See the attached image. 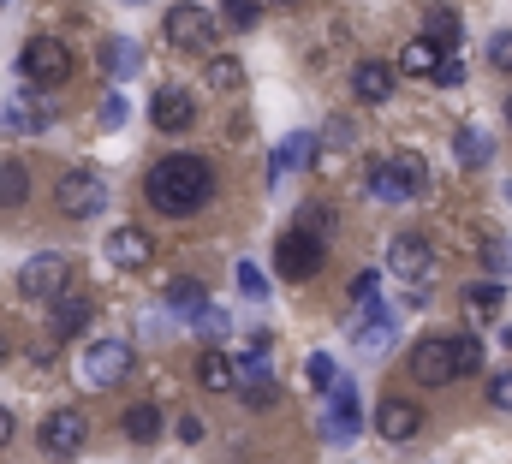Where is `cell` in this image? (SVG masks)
I'll use <instances>...</instances> for the list:
<instances>
[{"label":"cell","mask_w":512,"mask_h":464,"mask_svg":"<svg viewBox=\"0 0 512 464\" xmlns=\"http://www.w3.org/2000/svg\"><path fill=\"white\" fill-rule=\"evenodd\" d=\"M143 197H149V209L167 215V221L203 215V209L215 203V167H209L203 155H191V149L161 155V161L149 167V179H143Z\"/></svg>","instance_id":"1"},{"label":"cell","mask_w":512,"mask_h":464,"mask_svg":"<svg viewBox=\"0 0 512 464\" xmlns=\"http://www.w3.org/2000/svg\"><path fill=\"white\" fill-rule=\"evenodd\" d=\"M364 185H370L376 203L405 209V203H423V191H429V167H423V155L399 149V155H382V161L364 167Z\"/></svg>","instance_id":"2"},{"label":"cell","mask_w":512,"mask_h":464,"mask_svg":"<svg viewBox=\"0 0 512 464\" xmlns=\"http://www.w3.org/2000/svg\"><path fill=\"white\" fill-rule=\"evenodd\" d=\"M161 30H167V42H173L179 54H215V42H221V18H215L209 6H197V0L167 6V12H161Z\"/></svg>","instance_id":"3"},{"label":"cell","mask_w":512,"mask_h":464,"mask_svg":"<svg viewBox=\"0 0 512 464\" xmlns=\"http://www.w3.org/2000/svg\"><path fill=\"white\" fill-rule=\"evenodd\" d=\"M18 78L36 84V90H60L72 78V48L60 36H30L24 54H18Z\"/></svg>","instance_id":"4"},{"label":"cell","mask_w":512,"mask_h":464,"mask_svg":"<svg viewBox=\"0 0 512 464\" xmlns=\"http://www.w3.org/2000/svg\"><path fill=\"white\" fill-rule=\"evenodd\" d=\"M274 268H280V280H292V286L316 280V274L328 268V238H310V232L286 227L280 244H274Z\"/></svg>","instance_id":"5"},{"label":"cell","mask_w":512,"mask_h":464,"mask_svg":"<svg viewBox=\"0 0 512 464\" xmlns=\"http://www.w3.org/2000/svg\"><path fill=\"white\" fill-rule=\"evenodd\" d=\"M54 203H60V215H66V221H90V215H102V209H108V179H102V173H90V167H72V173H60Z\"/></svg>","instance_id":"6"},{"label":"cell","mask_w":512,"mask_h":464,"mask_svg":"<svg viewBox=\"0 0 512 464\" xmlns=\"http://www.w3.org/2000/svg\"><path fill=\"white\" fill-rule=\"evenodd\" d=\"M435 262H441V256H435V244H429L423 232H399V238L387 244V274L405 280L411 292H423V286L435 280Z\"/></svg>","instance_id":"7"},{"label":"cell","mask_w":512,"mask_h":464,"mask_svg":"<svg viewBox=\"0 0 512 464\" xmlns=\"http://www.w3.org/2000/svg\"><path fill=\"white\" fill-rule=\"evenodd\" d=\"M18 292L36 298V304H54L60 292H72V262L60 250H36L24 268H18Z\"/></svg>","instance_id":"8"},{"label":"cell","mask_w":512,"mask_h":464,"mask_svg":"<svg viewBox=\"0 0 512 464\" xmlns=\"http://www.w3.org/2000/svg\"><path fill=\"white\" fill-rule=\"evenodd\" d=\"M36 441H42V453H48V459H78V453H84V441H90V417H84L78 405H60V411H48V417H42Z\"/></svg>","instance_id":"9"},{"label":"cell","mask_w":512,"mask_h":464,"mask_svg":"<svg viewBox=\"0 0 512 464\" xmlns=\"http://www.w3.org/2000/svg\"><path fill=\"white\" fill-rule=\"evenodd\" d=\"M126 375H131L126 340H90V346H84V381H90V387H120Z\"/></svg>","instance_id":"10"},{"label":"cell","mask_w":512,"mask_h":464,"mask_svg":"<svg viewBox=\"0 0 512 464\" xmlns=\"http://www.w3.org/2000/svg\"><path fill=\"white\" fill-rule=\"evenodd\" d=\"M411 375H417L423 387H447V381H459V369H453V334H429V340H417V346H411Z\"/></svg>","instance_id":"11"},{"label":"cell","mask_w":512,"mask_h":464,"mask_svg":"<svg viewBox=\"0 0 512 464\" xmlns=\"http://www.w3.org/2000/svg\"><path fill=\"white\" fill-rule=\"evenodd\" d=\"M358 429H364V411H358V387H352V381H334V393H328V417H322V435H328L334 447H346Z\"/></svg>","instance_id":"12"},{"label":"cell","mask_w":512,"mask_h":464,"mask_svg":"<svg viewBox=\"0 0 512 464\" xmlns=\"http://www.w3.org/2000/svg\"><path fill=\"white\" fill-rule=\"evenodd\" d=\"M376 435H382L387 447H411L423 435V411L411 399H382L376 405Z\"/></svg>","instance_id":"13"},{"label":"cell","mask_w":512,"mask_h":464,"mask_svg":"<svg viewBox=\"0 0 512 464\" xmlns=\"http://www.w3.org/2000/svg\"><path fill=\"white\" fill-rule=\"evenodd\" d=\"M149 125L167 131V137H179V131L197 125V102H191L185 90H155V102H149Z\"/></svg>","instance_id":"14"},{"label":"cell","mask_w":512,"mask_h":464,"mask_svg":"<svg viewBox=\"0 0 512 464\" xmlns=\"http://www.w3.org/2000/svg\"><path fill=\"white\" fill-rule=\"evenodd\" d=\"M102 250H108V262H114V268H149V256H155V238H149L143 227H114Z\"/></svg>","instance_id":"15"},{"label":"cell","mask_w":512,"mask_h":464,"mask_svg":"<svg viewBox=\"0 0 512 464\" xmlns=\"http://www.w3.org/2000/svg\"><path fill=\"white\" fill-rule=\"evenodd\" d=\"M501 304H507V292H501V280H477V286H465V292H459V310H465V322H471V334H477L483 322H495V316H501Z\"/></svg>","instance_id":"16"},{"label":"cell","mask_w":512,"mask_h":464,"mask_svg":"<svg viewBox=\"0 0 512 464\" xmlns=\"http://www.w3.org/2000/svg\"><path fill=\"white\" fill-rule=\"evenodd\" d=\"M352 96H358L364 108H382L387 96H393V66H387V60H358V66H352Z\"/></svg>","instance_id":"17"},{"label":"cell","mask_w":512,"mask_h":464,"mask_svg":"<svg viewBox=\"0 0 512 464\" xmlns=\"http://www.w3.org/2000/svg\"><path fill=\"white\" fill-rule=\"evenodd\" d=\"M441 60H447V54H441L435 42L411 36V42L399 48V66H393V78H435V72H441Z\"/></svg>","instance_id":"18"},{"label":"cell","mask_w":512,"mask_h":464,"mask_svg":"<svg viewBox=\"0 0 512 464\" xmlns=\"http://www.w3.org/2000/svg\"><path fill=\"white\" fill-rule=\"evenodd\" d=\"M0 125H6V131H24V137H30V131H48V125H54V108H48L42 96H12V108L0 114Z\"/></svg>","instance_id":"19"},{"label":"cell","mask_w":512,"mask_h":464,"mask_svg":"<svg viewBox=\"0 0 512 464\" xmlns=\"http://www.w3.org/2000/svg\"><path fill=\"white\" fill-rule=\"evenodd\" d=\"M90 310H96V304H90L84 292H60V298H54V334H60V340L84 334V328H90Z\"/></svg>","instance_id":"20"},{"label":"cell","mask_w":512,"mask_h":464,"mask_svg":"<svg viewBox=\"0 0 512 464\" xmlns=\"http://www.w3.org/2000/svg\"><path fill=\"white\" fill-rule=\"evenodd\" d=\"M197 381H203L209 393H233V351L209 346L203 357H197Z\"/></svg>","instance_id":"21"},{"label":"cell","mask_w":512,"mask_h":464,"mask_svg":"<svg viewBox=\"0 0 512 464\" xmlns=\"http://www.w3.org/2000/svg\"><path fill=\"white\" fill-rule=\"evenodd\" d=\"M120 429H126L131 447H149V441H161V411L143 399V405H131L126 417H120Z\"/></svg>","instance_id":"22"},{"label":"cell","mask_w":512,"mask_h":464,"mask_svg":"<svg viewBox=\"0 0 512 464\" xmlns=\"http://www.w3.org/2000/svg\"><path fill=\"white\" fill-rule=\"evenodd\" d=\"M167 310L197 322V316L209 310V286H203V280H173V286H167Z\"/></svg>","instance_id":"23"},{"label":"cell","mask_w":512,"mask_h":464,"mask_svg":"<svg viewBox=\"0 0 512 464\" xmlns=\"http://www.w3.org/2000/svg\"><path fill=\"white\" fill-rule=\"evenodd\" d=\"M102 66H108V78H131V72L143 66V48H137L131 36H108V42H102Z\"/></svg>","instance_id":"24"},{"label":"cell","mask_w":512,"mask_h":464,"mask_svg":"<svg viewBox=\"0 0 512 464\" xmlns=\"http://www.w3.org/2000/svg\"><path fill=\"white\" fill-rule=\"evenodd\" d=\"M423 42H435V48L447 54V48L459 42V12H453V6H429V12H423Z\"/></svg>","instance_id":"25"},{"label":"cell","mask_w":512,"mask_h":464,"mask_svg":"<svg viewBox=\"0 0 512 464\" xmlns=\"http://www.w3.org/2000/svg\"><path fill=\"white\" fill-rule=\"evenodd\" d=\"M316 161V137L310 131H292L280 149H274V173H292V167H310Z\"/></svg>","instance_id":"26"},{"label":"cell","mask_w":512,"mask_h":464,"mask_svg":"<svg viewBox=\"0 0 512 464\" xmlns=\"http://www.w3.org/2000/svg\"><path fill=\"white\" fill-rule=\"evenodd\" d=\"M30 197V173L24 161H0V209H18Z\"/></svg>","instance_id":"27"},{"label":"cell","mask_w":512,"mask_h":464,"mask_svg":"<svg viewBox=\"0 0 512 464\" xmlns=\"http://www.w3.org/2000/svg\"><path fill=\"white\" fill-rule=\"evenodd\" d=\"M387 346H393V322H387V316L358 322V351H364V357H382Z\"/></svg>","instance_id":"28"},{"label":"cell","mask_w":512,"mask_h":464,"mask_svg":"<svg viewBox=\"0 0 512 464\" xmlns=\"http://www.w3.org/2000/svg\"><path fill=\"white\" fill-rule=\"evenodd\" d=\"M239 84H245V66H239L233 54H209V90L227 96V90H239Z\"/></svg>","instance_id":"29"},{"label":"cell","mask_w":512,"mask_h":464,"mask_svg":"<svg viewBox=\"0 0 512 464\" xmlns=\"http://www.w3.org/2000/svg\"><path fill=\"white\" fill-rule=\"evenodd\" d=\"M453 155H459L465 173H471V167H489V137H483V131H459V137H453Z\"/></svg>","instance_id":"30"},{"label":"cell","mask_w":512,"mask_h":464,"mask_svg":"<svg viewBox=\"0 0 512 464\" xmlns=\"http://www.w3.org/2000/svg\"><path fill=\"white\" fill-rule=\"evenodd\" d=\"M453 369L459 375H477L483 369V340L477 334H453Z\"/></svg>","instance_id":"31"},{"label":"cell","mask_w":512,"mask_h":464,"mask_svg":"<svg viewBox=\"0 0 512 464\" xmlns=\"http://www.w3.org/2000/svg\"><path fill=\"white\" fill-rule=\"evenodd\" d=\"M292 227H298V232H310V238H328V232H334V209H328V203H304Z\"/></svg>","instance_id":"32"},{"label":"cell","mask_w":512,"mask_h":464,"mask_svg":"<svg viewBox=\"0 0 512 464\" xmlns=\"http://www.w3.org/2000/svg\"><path fill=\"white\" fill-rule=\"evenodd\" d=\"M239 399H245L251 411H268V405H280V375H274V381H256V387H245Z\"/></svg>","instance_id":"33"},{"label":"cell","mask_w":512,"mask_h":464,"mask_svg":"<svg viewBox=\"0 0 512 464\" xmlns=\"http://www.w3.org/2000/svg\"><path fill=\"white\" fill-rule=\"evenodd\" d=\"M304 375H310V387H316V393H328V387H334V381H340V369H334V363H328V357H322V351H316V357H310V363H304Z\"/></svg>","instance_id":"34"},{"label":"cell","mask_w":512,"mask_h":464,"mask_svg":"<svg viewBox=\"0 0 512 464\" xmlns=\"http://www.w3.org/2000/svg\"><path fill=\"white\" fill-rule=\"evenodd\" d=\"M489 66L495 72H512V30H495L489 36Z\"/></svg>","instance_id":"35"},{"label":"cell","mask_w":512,"mask_h":464,"mask_svg":"<svg viewBox=\"0 0 512 464\" xmlns=\"http://www.w3.org/2000/svg\"><path fill=\"white\" fill-rule=\"evenodd\" d=\"M489 405H495V411H512V369L489 375Z\"/></svg>","instance_id":"36"},{"label":"cell","mask_w":512,"mask_h":464,"mask_svg":"<svg viewBox=\"0 0 512 464\" xmlns=\"http://www.w3.org/2000/svg\"><path fill=\"white\" fill-rule=\"evenodd\" d=\"M227 328H233V322H227V316H221V310H215V304H209V310H203V316H197V334H203V340H221V334H227Z\"/></svg>","instance_id":"37"},{"label":"cell","mask_w":512,"mask_h":464,"mask_svg":"<svg viewBox=\"0 0 512 464\" xmlns=\"http://www.w3.org/2000/svg\"><path fill=\"white\" fill-rule=\"evenodd\" d=\"M239 286H245V298H268V280L256 262H239Z\"/></svg>","instance_id":"38"},{"label":"cell","mask_w":512,"mask_h":464,"mask_svg":"<svg viewBox=\"0 0 512 464\" xmlns=\"http://www.w3.org/2000/svg\"><path fill=\"white\" fill-rule=\"evenodd\" d=\"M483 262H489V274H507V268H512V250L501 244V238H489V244H483Z\"/></svg>","instance_id":"39"},{"label":"cell","mask_w":512,"mask_h":464,"mask_svg":"<svg viewBox=\"0 0 512 464\" xmlns=\"http://www.w3.org/2000/svg\"><path fill=\"white\" fill-rule=\"evenodd\" d=\"M102 125H108V131L126 125V96H108V102H102Z\"/></svg>","instance_id":"40"},{"label":"cell","mask_w":512,"mask_h":464,"mask_svg":"<svg viewBox=\"0 0 512 464\" xmlns=\"http://www.w3.org/2000/svg\"><path fill=\"white\" fill-rule=\"evenodd\" d=\"M179 441H185V447H191V441H203V417H191V411H185V417H179Z\"/></svg>","instance_id":"41"},{"label":"cell","mask_w":512,"mask_h":464,"mask_svg":"<svg viewBox=\"0 0 512 464\" xmlns=\"http://www.w3.org/2000/svg\"><path fill=\"white\" fill-rule=\"evenodd\" d=\"M233 24H239V30H251V24H256V0H233Z\"/></svg>","instance_id":"42"},{"label":"cell","mask_w":512,"mask_h":464,"mask_svg":"<svg viewBox=\"0 0 512 464\" xmlns=\"http://www.w3.org/2000/svg\"><path fill=\"white\" fill-rule=\"evenodd\" d=\"M465 78V66L459 60H441V72H435V84H459Z\"/></svg>","instance_id":"43"},{"label":"cell","mask_w":512,"mask_h":464,"mask_svg":"<svg viewBox=\"0 0 512 464\" xmlns=\"http://www.w3.org/2000/svg\"><path fill=\"white\" fill-rule=\"evenodd\" d=\"M12 435H18V417H12V411L0 405V447H12Z\"/></svg>","instance_id":"44"},{"label":"cell","mask_w":512,"mask_h":464,"mask_svg":"<svg viewBox=\"0 0 512 464\" xmlns=\"http://www.w3.org/2000/svg\"><path fill=\"white\" fill-rule=\"evenodd\" d=\"M6 351H12V346H6V334H0V363H6Z\"/></svg>","instance_id":"45"},{"label":"cell","mask_w":512,"mask_h":464,"mask_svg":"<svg viewBox=\"0 0 512 464\" xmlns=\"http://www.w3.org/2000/svg\"><path fill=\"white\" fill-rule=\"evenodd\" d=\"M501 108H507V125H512V96H507V102H501Z\"/></svg>","instance_id":"46"},{"label":"cell","mask_w":512,"mask_h":464,"mask_svg":"<svg viewBox=\"0 0 512 464\" xmlns=\"http://www.w3.org/2000/svg\"><path fill=\"white\" fill-rule=\"evenodd\" d=\"M274 6H304V0H274Z\"/></svg>","instance_id":"47"},{"label":"cell","mask_w":512,"mask_h":464,"mask_svg":"<svg viewBox=\"0 0 512 464\" xmlns=\"http://www.w3.org/2000/svg\"><path fill=\"white\" fill-rule=\"evenodd\" d=\"M227 6H233V0H227Z\"/></svg>","instance_id":"48"},{"label":"cell","mask_w":512,"mask_h":464,"mask_svg":"<svg viewBox=\"0 0 512 464\" xmlns=\"http://www.w3.org/2000/svg\"><path fill=\"white\" fill-rule=\"evenodd\" d=\"M0 6H6V0H0Z\"/></svg>","instance_id":"49"}]
</instances>
